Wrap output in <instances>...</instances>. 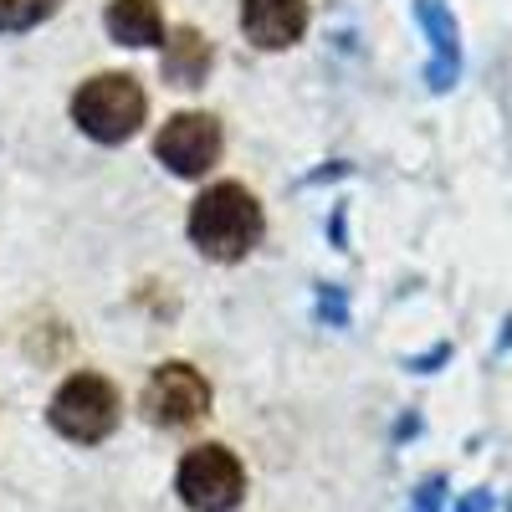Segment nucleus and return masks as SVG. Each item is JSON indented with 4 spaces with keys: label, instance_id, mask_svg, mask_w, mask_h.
Segmentation results:
<instances>
[{
    "label": "nucleus",
    "instance_id": "f257e3e1",
    "mask_svg": "<svg viewBox=\"0 0 512 512\" xmlns=\"http://www.w3.org/2000/svg\"><path fill=\"white\" fill-rule=\"evenodd\" d=\"M185 231L210 262H241V256L262 241V205H256V195L246 185L221 180L190 205Z\"/></svg>",
    "mask_w": 512,
    "mask_h": 512
},
{
    "label": "nucleus",
    "instance_id": "f03ea898",
    "mask_svg": "<svg viewBox=\"0 0 512 512\" xmlns=\"http://www.w3.org/2000/svg\"><path fill=\"white\" fill-rule=\"evenodd\" d=\"M144 88L128 72H103V77H88L72 98V118L88 139L98 144H123L139 134L144 123Z\"/></svg>",
    "mask_w": 512,
    "mask_h": 512
},
{
    "label": "nucleus",
    "instance_id": "7ed1b4c3",
    "mask_svg": "<svg viewBox=\"0 0 512 512\" xmlns=\"http://www.w3.org/2000/svg\"><path fill=\"white\" fill-rule=\"evenodd\" d=\"M47 420L62 441H77V446H98L118 431V390L113 379L103 374H67L57 384V395L47 405Z\"/></svg>",
    "mask_w": 512,
    "mask_h": 512
},
{
    "label": "nucleus",
    "instance_id": "20e7f679",
    "mask_svg": "<svg viewBox=\"0 0 512 512\" xmlns=\"http://www.w3.org/2000/svg\"><path fill=\"white\" fill-rule=\"evenodd\" d=\"M175 492L190 512H236L246 497V466L226 446H195L180 456Z\"/></svg>",
    "mask_w": 512,
    "mask_h": 512
},
{
    "label": "nucleus",
    "instance_id": "39448f33",
    "mask_svg": "<svg viewBox=\"0 0 512 512\" xmlns=\"http://www.w3.org/2000/svg\"><path fill=\"white\" fill-rule=\"evenodd\" d=\"M139 405H144V415L154 425H164V431H185V425H195V420L210 415V379L195 364L169 359V364H159L149 374Z\"/></svg>",
    "mask_w": 512,
    "mask_h": 512
},
{
    "label": "nucleus",
    "instance_id": "423d86ee",
    "mask_svg": "<svg viewBox=\"0 0 512 512\" xmlns=\"http://www.w3.org/2000/svg\"><path fill=\"white\" fill-rule=\"evenodd\" d=\"M154 154L169 164V175H180V180L205 175V169L221 159V118L216 113H175L159 128Z\"/></svg>",
    "mask_w": 512,
    "mask_h": 512
},
{
    "label": "nucleus",
    "instance_id": "0eeeda50",
    "mask_svg": "<svg viewBox=\"0 0 512 512\" xmlns=\"http://www.w3.org/2000/svg\"><path fill=\"white\" fill-rule=\"evenodd\" d=\"M241 31L251 47L287 52L308 31V0H241Z\"/></svg>",
    "mask_w": 512,
    "mask_h": 512
},
{
    "label": "nucleus",
    "instance_id": "6e6552de",
    "mask_svg": "<svg viewBox=\"0 0 512 512\" xmlns=\"http://www.w3.org/2000/svg\"><path fill=\"white\" fill-rule=\"evenodd\" d=\"M103 26H108L113 41H123V47H154V41H164L159 0H108Z\"/></svg>",
    "mask_w": 512,
    "mask_h": 512
},
{
    "label": "nucleus",
    "instance_id": "1a4fd4ad",
    "mask_svg": "<svg viewBox=\"0 0 512 512\" xmlns=\"http://www.w3.org/2000/svg\"><path fill=\"white\" fill-rule=\"evenodd\" d=\"M210 62H216V57H210V41L195 26H180L175 36L164 41V77L175 82V88H200Z\"/></svg>",
    "mask_w": 512,
    "mask_h": 512
},
{
    "label": "nucleus",
    "instance_id": "9d476101",
    "mask_svg": "<svg viewBox=\"0 0 512 512\" xmlns=\"http://www.w3.org/2000/svg\"><path fill=\"white\" fill-rule=\"evenodd\" d=\"M57 11V0H0V31H31Z\"/></svg>",
    "mask_w": 512,
    "mask_h": 512
}]
</instances>
